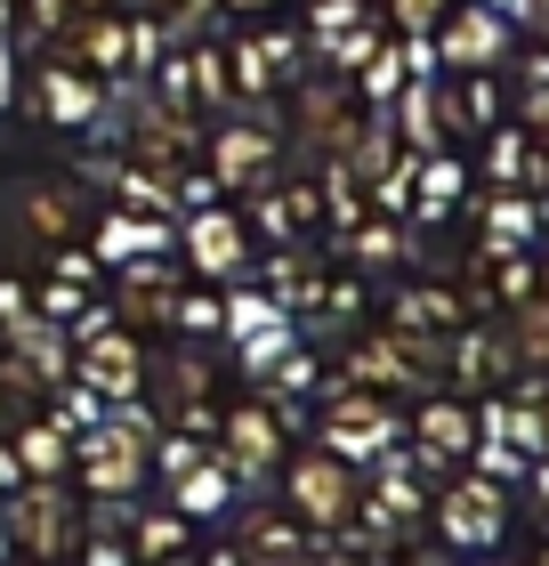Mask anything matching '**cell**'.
<instances>
[{
  "label": "cell",
  "instance_id": "obj_8",
  "mask_svg": "<svg viewBox=\"0 0 549 566\" xmlns=\"http://www.w3.org/2000/svg\"><path fill=\"white\" fill-rule=\"evenodd\" d=\"M17 227H24V235H41V251H65V243H82L89 202H82L73 178H33V187L17 195Z\"/></svg>",
  "mask_w": 549,
  "mask_h": 566
},
{
  "label": "cell",
  "instance_id": "obj_17",
  "mask_svg": "<svg viewBox=\"0 0 549 566\" xmlns=\"http://www.w3.org/2000/svg\"><path fill=\"white\" fill-rule=\"evenodd\" d=\"M187 65H194V97H202V122L234 106V73H226V49L219 41H187Z\"/></svg>",
  "mask_w": 549,
  "mask_h": 566
},
{
  "label": "cell",
  "instance_id": "obj_7",
  "mask_svg": "<svg viewBox=\"0 0 549 566\" xmlns=\"http://www.w3.org/2000/svg\"><path fill=\"white\" fill-rule=\"evenodd\" d=\"M73 461H82L89 494H129V485L146 478V429L138 421H97L82 446H73Z\"/></svg>",
  "mask_w": 549,
  "mask_h": 566
},
{
  "label": "cell",
  "instance_id": "obj_9",
  "mask_svg": "<svg viewBox=\"0 0 549 566\" xmlns=\"http://www.w3.org/2000/svg\"><path fill=\"white\" fill-rule=\"evenodd\" d=\"M57 49H65L73 65H89L97 82H114V73L138 65V24L114 17V9H82V17H73V33H65Z\"/></svg>",
  "mask_w": 549,
  "mask_h": 566
},
{
  "label": "cell",
  "instance_id": "obj_3",
  "mask_svg": "<svg viewBox=\"0 0 549 566\" xmlns=\"http://www.w3.org/2000/svg\"><path fill=\"white\" fill-rule=\"evenodd\" d=\"M178 251L202 283H226L251 268V219L226 211V202H194V211H178Z\"/></svg>",
  "mask_w": 549,
  "mask_h": 566
},
{
  "label": "cell",
  "instance_id": "obj_33",
  "mask_svg": "<svg viewBox=\"0 0 549 566\" xmlns=\"http://www.w3.org/2000/svg\"><path fill=\"white\" fill-rule=\"evenodd\" d=\"M517 9H526V24H534V33H549V0H517Z\"/></svg>",
  "mask_w": 549,
  "mask_h": 566
},
{
  "label": "cell",
  "instance_id": "obj_28",
  "mask_svg": "<svg viewBox=\"0 0 549 566\" xmlns=\"http://www.w3.org/2000/svg\"><path fill=\"white\" fill-rule=\"evenodd\" d=\"M138 551H146V558H170V551H178V518H146V526H138Z\"/></svg>",
  "mask_w": 549,
  "mask_h": 566
},
{
  "label": "cell",
  "instance_id": "obj_15",
  "mask_svg": "<svg viewBox=\"0 0 549 566\" xmlns=\"http://www.w3.org/2000/svg\"><path fill=\"white\" fill-rule=\"evenodd\" d=\"M9 534H17V543L24 551H65V534H73V518H65V494H41V485H33V494H17V510H9Z\"/></svg>",
  "mask_w": 549,
  "mask_h": 566
},
{
  "label": "cell",
  "instance_id": "obj_31",
  "mask_svg": "<svg viewBox=\"0 0 549 566\" xmlns=\"http://www.w3.org/2000/svg\"><path fill=\"white\" fill-rule=\"evenodd\" d=\"M194 461H202L194 446H162V470H170V478H187V470H194Z\"/></svg>",
  "mask_w": 549,
  "mask_h": 566
},
{
  "label": "cell",
  "instance_id": "obj_29",
  "mask_svg": "<svg viewBox=\"0 0 549 566\" xmlns=\"http://www.w3.org/2000/svg\"><path fill=\"white\" fill-rule=\"evenodd\" d=\"M485 526H493L485 494H461V502H453V534H485Z\"/></svg>",
  "mask_w": 549,
  "mask_h": 566
},
{
  "label": "cell",
  "instance_id": "obj_32",
  "mask_svg": "<svg viewBox=\"0 0 549 566\" xmlns=\"http://www.w3.org/2000/svg\"><path fill=\"white\" fill-rule=\"evenodd\" d=\"M17 97V57H9V41H0V106Z\"/></svg>",
  "mask_w": 549,
  "mask_h": 566
},
{
  "label": "cell",
  "instance_id": "obj_27",
  "mask_svg": "<svg viewBox=\"0 0 549 566\" xmlns=\"http://www.w3.org/2000/svg\"><path fill=\"white\" fill-rule=\"evenodd\" d=\"M348 251H356L363 268L397 260V227H388V219H356V227H348Z\"/></svg>",
  "mask_w": 549,
  "mask_h": 566
},
{
  "label": "cell",
  "instance_id": "obj_30",
  "mask_svg": "<svg viewBox=\"0 0 549 566\" xmlns=\"http://www.w3.org/2000/svg\"><path fill=\"white\" fill-rule=\"evenodd\" d=\"M283 0H219V17H275Z\"/></svg>",
  "mask_w": 549,
  "mask_h": 566
},
{
  "label": "cell",
  "instance_id": "obj_23",
  "mask_svg": "<svg viewBox=\"0 0 549 566\" xmlns=\"http://www.w3.org/2000/svg\"><path fill=\"white\" fill-rule=\"evenodd\" d=\"M397 324H404V332H444V324H461V300H453V292H404Z\"/></svg>",
  "mask_w": 549,
  "mask_h": 566
},
{
  "label": "cell",
  "instance_id": "obj_25",
  "mask_svg": "<svg viewBox=\"0 0 549 566\" xmlns=\"http://www.w3.org/2000/svg\"><path fill=\"white\" fill-rule=\"evenodd\" d=\"M461 195V163L453 154H421V211H453Z\"/></svg>",
  "mask_w": 549,
  "mask_h": 566
},
{
  "label": "cell",
  "instance_id": "obj_20",
  "mask_svg": "<svg viewBox=\"0 0 549 566\" xmlns=\"http://www.w3.org/2000/svg\"><path fill=\"white\" fill-rule=\"evenodd\" d=\"M356 24H372V17H363V0H316V9H307V49L324 57L331 41L356 33Z\"/></svg>",
  "mask_w": 549,
  "mask_h": 566
},
{
  "label": "cell",
  "instance_id": "obj_22",
  "mask_svg": "<svg viewBox=\"0 0 549 566\" xmlns=\"http://www.w3.org/2000/svg\"><path fill=\"white\" fill-rule=\"evenodd\" d=\"M170 324H178V332H219V324H226V307H219V292H211V283H178Z\"/></svg>",
  "mask_w": 549,
  "mask_h": 566
},
{
  "label": "cell",
  "instance_id": "obj_5",
  "mask_svg": "<svg viewBox=\"0 0 549 566\" xmlns=\"http://www.w3.org/2000/svg\"><path fill=\"white\" fill-rule=\"evenodd\" d=\"M33 114L49 130H89V122L106 114V82L57 49V57H41V73H33Z\"/></svg>",
  "mask_w": 549,
  "mask_h": 566
},
{
  "label": "cell",
  "instance_id": "obj_13",
  "mask_svg": "<svg viewBox=\"0 0 549 566\" xmlns=\"http://www.w3.org/2000/svg\"><path fill=\"white\" fill-rule=\"evenodd\" d=\"M397 146H412V154H444L453 146V106H444V90H429V82L397 90Z\"/></svg>",
  "mask_w": 549,
  "mask_h": 566
},
{
  "label": "cell",
  "instance_id": "obj_2",
  "mask_svg": "<svg viewBox=\"0 0 549 566\" xmlns=\"http://www.w3.org/2000/svg\"><path fill=\"white\" fill-rule=\"evenodd\" d=\"M202 170H211V187H234V195H258L283 178V138L267 122H219L211 138H202Z\"/></svg>",
  "mask_w": 549,
  "mask_h": 566
},
{
  "label": "cell",
  "instance_id": "obj_12",
  "mask_svg": "<svg viewBox=\"0 0 549 566\" xmlns=\"http://www.w3.org/2000/svg\"><path fill=\"white\" fill-rule=\"evenodd\" d=\"M251 202H258V235H267V243H299L307 227L324 219V187H307V178H299V187L275 178V187H258Z\"/></svg>",
  "mask_w": 549,
  "mask_h": 566
},
{
  "label": "cell",
  "instance_id": "obj_14",
  "mask_svg": "<svg viewBox=\"0 0 549 566\" xmlns=\"http://www.w3.org/2000/svg\"><path fill=\"white\" fill-rule=\"evenodd\" d=\"M283 453V421L267 413V405H234L226 413V470H267V461Z\"/></svg>",
  "mask_w": 549,
  "mask_h": 566
},
{
  "label": "cell",
  "instance_id": "obj_16",
  "mask_svg": "<svg viewBox=\"0 0 549 566\" xmlns=\"http://www.w3.org/2000/svg\"><path fill=\"white\" fill-rule=\"evenodd\" d=\"M97 251L122 268V260H146V251H170V227L154 219H129V211H106V227H97Z\"/></svg>",
  "mask_w": 549,
  "mask_h": 566
},
{
  "label": "cell",
  "instance_id": "obj_6",
  "mask_svg": "<svg viewBox=\"0 0 549 566\" xmlns=\"http://www.w3.org/2000/svg\"><path fill=\"white\" fill-rule=\"evenodd\" d=\"M429 41H436V57L453 65V73H493V65L509 57V17L485 9V0H461Z\"/></svg>",
  "mask_w": 549,
  "mask_h": 566
},
{
  "label": "cell",
  "instance_id": "obj_11",
  "mask_svg": "<svg viewBox=\"0 0 549 566\" xmlns=\"http://www.w3.org/2000/svg\"><path fill=\"white\" fill-rule=\"evenodd\" d=\"M292 510H299V518H316V526H339L356 510L348 461H339V453H299L292 461Z\"/></svg>",
  "mask_w": 549,
  "mask_h": 566
},
{
  "label": "cell",
  "instance_id": "obj_26",
  "mask_svg": "<svg viewBox=\"0 0 549 566\" xmlns=\"http://www.w3.org/2000/svg\"><path fill=\"white\" fill-rule=\"evenodd\" d=\"M421 437H429V453H461L468 446V413H461V405H429Z\"/></svg>",
  "mask_w": 549,
  "mask_h": 566
},
{
  "label": "cell",
  "instance_id": "obj_1",
  "mask_svg": "<svg viewBox=\"0 0 549 566\" xmlns=\"http://www.w3.org/2000/svg\"><path fill=\"white\" fill-rule=\"evenodd\" d=\"M73 380H82L89 397H138V380H146V348H138V332H122L106 324V307H89L82 324H73Z\"/></svg>",
  "mask_w": 549,
  "mask_h": 566
},
{
  "label": "cell",
  "instance_id": "obj_10",
  "mask_svg": "<svg viewBox=\"0 0 549 566\" xmlns=\"http://www.w3.org/2000/svg\"><path fill=\"white\" fill-rule=\"evenodd\" d=\"M226 73H234V97H275L299 82V41L292 33H251L226 49Z\"/></svg>",
  "mask_w": 549,
  "mask_h": 566
},
{
  "label": "cell",
  "instance_id": "obj_24",
  "mask_svg": "<svg viewBox=\"0 0 549 566\" xmlns=\"http://www.w3.org/2000/svg\"><path fill=\"white\" fill-rule=\"evenodd\" d=\"M453 9H461V0H388V24H397L404 41H429Z\"/></svg>",
  "mask_w": 549,
  "mask_h": 566
},
{
  "label": "cell",
  "instance_id": "obj_21",
  "mask_svg": "<svg viewBox=\"0 0 549 566\" xmlns=\"http://www.w3.org/2000/svg\"><path fill=\"white\" fill-rule=\"evenodd\" d=\"M380 437H388V421H380V413H372L363 397H348V405L331 413V446H339V453H372Z\"/></svg>",
  "mask_w": 549,
  "mask_h": 566
},
{
  "label": "cell",
  "instance_id": "obj_18",
  "mask_svg": "<svg viewBox=\"0 0 549 566\" xmlns=\"http://www.w3.org/2000/svg\"><path fill=\"white\" fill-rule=\"evenodd\" d=\"M65 461H73V446H65V429H24L17 437V478H57L65 470Z\"/></svg>",
  "mask_w": 549,
  "mask_h": 566
},
{
  "label": "cell",
  "instance_id": "obj_19",
  "mask_svg": "<svg viewBox=\"0 0 549 566\" xmlns=\"http://www.w3.org/2000/svg\"><path fill=\"white\" fill-rule=\"evenodd\" d=\"M178 510H187V518H211V510H226V461H194V470L178 478Z\"/></svg>",
  "mask_w": 549,
  "mask_h": 566
},
{
  "label": "cell",
  "instance_id": "obj_4",
  "mask_svg": "<svg viewBox=\"0 0 549 566\" xmlns=\"http://www.w3.org/2000/svg\"><path fill=\"white\" fill-rule=\"evenodd\" d=\"M292 122H299V146L348 154L356 122H363V97H356L348 73H299V82H292Z\"/></svg>",
  "mask_w": 549,
  "mask_h": 566
}]
</instances>
